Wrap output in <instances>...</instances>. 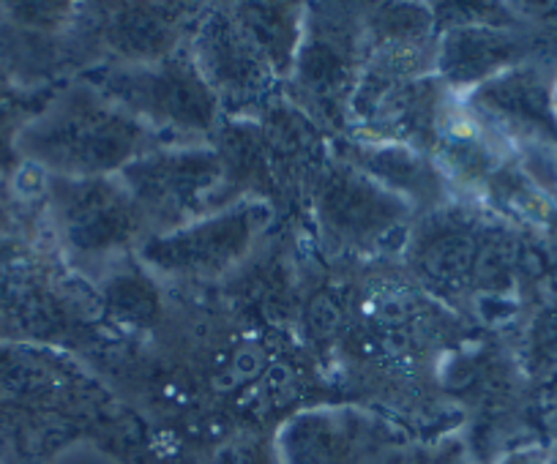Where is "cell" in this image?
<instances>
[{"instance_id":"1","label":"cell","mask_w":557,"mask_h":464,"mask_svg":"<svg viewBox=\"0 0 557 464\" xmlns=\"http://www.w3.org/2000/svg\"><path fill=\"white\" fill-rule=\"evenodd\" d=\"M143 126L94 93H69L17 135L25 159L58 178H99L139 151Z\"/></svg>"},{"instance_id":"2","label":"cell","mask_w":557,"mask_h":464,"mask_svg":"<svg viewBox=\"0 0 557 464\" xmlns=\"http://www.w3.org/2000/svg\"><path fill=\"white\" fill-rule=\"evenodd\" d=\"M112 90L123 106L151 124L206 129L213 121V90L195 66L181 61L115 77Z\"/></svg>"},{"instance_id":"3","label":"cell","mask_w":557,"mask_h":464,"mask_svg":"<svg viewBox=\"0 0 557 464\" xmlns=\"http://www.w3.org/2000/svg\"><path fill=\"white\" fill-rule=\"evenodd\" d=\"M58 227L77 252H107L132 233V197L104 178H52Z\"/></svg>"},{"instance_id":"4","label":"cell","mask_w":557,"mask_h":464,"mask_svg":"<svg viewBox=\"0 0 557 464\" xmlns=\"http://www.w3.org/2000/svg\"><path fill=\"white\" fill-rule=\"evenodd\" d=\"M216 162L200 153H175L157 156L151 162L132 164L126 178L132 195L153 216L170 218V213L195 211L197 200L216 184Z\"/></svg>"},{"instance_id":"5","label":"cell","mask_w":557,"mask_h":464,"mask_svg":"<svg viewBox=\"0 0 557 464\" xmlns=\"http://www.w3.org/2000/svg\"><path fill=\"white\" fill-rule=\"evenodd\" d=\"M249 238V224L244 216H224L219 222L200 224L195 229H184L175 236L159 238L146 258L168 268H216L219 263L240 252Z\"/></svg>"},{"instance_id":"6","label":"cell","mask_w":557,"mask_h":464,"mask_svg":"<svg viewBox=\"0 0 557 464\" xmlns=\"http://www.w3.org/2000/svg\"><path fill=\"white\" fill-rule=\"evenodd\" d=\"M202 66H206V83L219 85L222 90L255 88L262 79L260 47L251 41L249 34H240L233 25H213L202 39Z\"/></svg>"},{"instance_id":"7","label":"cell","mask_w":557,"mask_h":464,"mask_svg":"<svg viewBox=\"0 0 557 464\" xmlns=\"http://www.w3.org/2000/svg\"><path fill=\"white\" fill-rule=\"evenodd\" d=\"M511 41H506L503 36L486 34V30H462L457 36L451 34L448 39L446 50H443V66H446L448 77H454L457 83H475L500 68V63L511 58Z\"/></svg>"},{"instance_id":"8","label":"cell","mask_w":557,"mask_h":464,"mask_svg":"<svg viewBox=\"0 0 557 464\" xmlns=\"http://www.w3.org/2000/svg\"><path fill=\"white\" fill-rule=\"evenodd\" d=\"M524 459H528V464H557V446L524 451Z\"/></svg>"},{"instance_id":"9","label":"cell","mask_w":557,"mask_h":464,"mask_svg":"<svg viewBox=\"0 0 557 464\" xmlns=\"http://www.w3.org/2000/svg\"><path fill=\"white\" fill-rule=\"evenodd\" d=\"M503 464H528V459H524V451H522V453H517V456L506 459V462H503Z\"/></svg>"}]
</instances>
